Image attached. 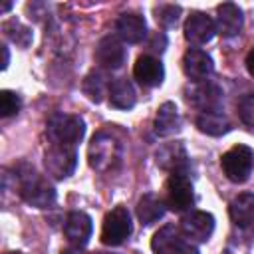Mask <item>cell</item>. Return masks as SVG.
<instances>
[{
    "label": "cell",
    "mask_w": 254,
    "mask_h": 254,
    "mask_svg": "<svg viewBox=\"0 0 254 254\" xmlns=\"http://www.w3.org/2000/svg\"><path fill=\"white\" fill-rule=\"evenodd\" d=\"M155 18H157V22L161 24V26H173V24H177V20H179V14H181V6H175V4H159V6H155Z\"/></svg>",
    "instance_id": "obj_26"
},
{
    "label": "cell",
    "mask_w": 254,
    "mask_h": 254,
    "mask_svg": "<svg viewBox=\"0 0 254 254\" xmlns=\"http://www.w3.org/2000/svg\"><path fill=\"white\" fill-rule=\"evenodd\" d=\"M6 254H22V252H6Z\"/></svg>",
    "instance_id": "obj_32"
},
{
    "label": "cell",
    "mask_w": 254,
    "mask_h": 254,
    "mask_svg": "<svg viewBox=\"0 0 254 254\" xmlns=\"http://www.w3.org/2000/svg\"><path fill=\"white\" fill-rule=\"evenodd\" d=\"M62 254H81V252L79 250H64Z\"/></svg>",
    "instance_id": "obj_31"
},
{
    "label": "cell",
    "mask_w": 254,
    "mask_h": 254,
    "mask_svg": "<svg viewBox=\"0 0 254 254\" xmlns=\"http://www.w3.org/2000/svg\"><path fill=\"white\" fill-rule=\"evenodd\" d=\"M2 54H4V60H2V67H6V65H8V48H6V46H2Z\"/></svg>",
    "instance_id": "obj_30"
},
{
    "label": "cell",
    "mask_w": 254,
    "mask_h": 254,
    "mask_svg": "<svg viewBox=\"0 0 254 254\" xmlns=\"http://www.w3.org/2000/svg\"><path fill=\"white\" fill-rule=\"evenodd\" d=\"M2 30L6 32V36H8L12 42H16V44L22 46V48H26V46L32 42V32H30L26 26H22L20 22H16V20L4 22Z\"/></svg>",
    "instance_id": "obj_25"
},
{
    "label": "cell",
    "mask_w": 254,
    "mask_h": 254,
    "mask_svg": "<svg viewBox=\"0 0 254 254\" xmlns=\"http://www.w3.org/2000/svg\"><path fill=\"white\" fill-rule=\"evenodd\" d=\"M87 161H89V167L99 173H109V171L117 169L121 163L119 141L109 133L93 135V139L87 147Z\"/></svg>",
    "instance_id": "obj_2"
},
{
    "label": "cell",
    "mask_w": 254,
    "mask_h": 254,
    "mask_svg": "<svg viewBox=\"0 0 254 254\" xmlns=\"http://www.w3.org/2000/svg\"><path fill=\"white\" fill-rule=\"evenodd\" d=\"M115 30L121 40L129 42V44H137L145 38L147 24H145L143 16H139V14H121L115 22Z\"/></svg>",
    "instance_id": "obj_18"
},
{
    "label": "cell",
    "mask_w": 254,
    "mask_h": 254,
    "mask_svg": "<svg viewBox=\"0 0 254 254\" xmlns=\"http://www.w3.org/2000/svg\"><path fill=\"white\" fill-rule=\"evenodd\" d=\"M214 26H216V32L224 38H232V36L240 34V30H242V10L232 2L220 4Z\"/></svg>",
    "instance_id": "obj_17"
},
{
    "label": "cell",
    "mask_w": 254,
    "mask_h": 254,
    "mask_svg": "<svg viewBox=\"0 0 254 254\" xmlns=\"http://www.w3.org/2000/svg\"><path fill=\"white\" fill-rule=\"evenodd\" d=\"M222 171L228 177V181L232 183H244L254 167V153L250 147L246 145H234L232 149H228L222 159H220Z\"/></svg>",
    "instance_id": "obj_5"
},
{
    "label": "cell",
    "mask_w": 254,
    "mask_h": 254,
    "mask_svg": "<svg viewBox=\"0 0 254 254\" xmlns=\"http://www.w3.org/2000/svg\"><path fill=\"white\" fill-rule=\"evenodd\" d=\"M44 165H46L48 175H52L54 179H65L73 173V169L77 165L75 149L67 147V145H52L46 151Z\"/></svg>",
    "instance_id": "obj_8"
},
{
    "label": "cell",
    "mask_w": 254,
    "mask_h": 254,
    "mask_svg": "<svg viewBox=\"0 0 254 254\" xmlns=\"http://www.w3.org/2000/svg\"><path fill=\"white\" fill-rule=\"evenodd\" d=\"M109 85H111V81H107V77L101 71H91L83 79V93L91 101L99 103L103 99V95L109 93Z\"/></svg>",
    "instance_id": "obj_24"
},
{
    "label": "cell",
    "mask_w": 254,
    "mask_h": 254,
    "mask_svg": "<svg viewBox=\"0 0 254 254\" xmlns=\"http://www.w3.org/2000/svg\"><path fill=\"white\" fill-rule=\"evenodd\" d=\"M155 161L163 171H169V173H179V171L187 173L189 169V157L181 141L165 143L163 147H159L155 153Z\"/></svg>",
    "instance_id": "obj_11"
},
{
    "label": "cell",
    "mask_w": 254,
    "mask_h": 254,
    "mask_svg": "<svg viewBox=\"0 0 254 254\" xmlns=\"http://www.w3.org/2000/svg\"><path fill=\"white\" fill-rule=\"evenodd\" d=\"M129 234H131V216L125 206H115L103 218V226H101L103 244L117 246V244L125 242L129 238Z\"/></svg>",
    "instance_id": "obj_6"
},
{
    "label": "cell",
    "mask_w": 254,
    "mask_h": 254,
    "mask_svg": "<svg viewBox=\"0 0 254 254\" xmlns=\"http://www.w3.org/2000/svg\"><path fill=\"white\" fill-rule=\"evenodd\" d=\"M151 248L155 254H198L196 246L190 244L175 226H163L155 232L151 240Z\"/></svg>",
    "instance_id": "obj_7"
},
{
    "label": "cell",
    "mask_w": 254,
    "mask_h": 254,
    "mask_svg": "<svg viewBox=\"0 0 254 254\" xmlns=\"http://www.w3.org/2000/svg\"><path fill=\"white\" fill-rule=\"evenodd\" d=\"M95 60H97L99 65H103L107 69H117L125 62V48H123V44L117 38L107 36V38H103L97 44V48H95Z\"/></svg>",
    "instance_id": "obj_16"
},
{
    "label": "cell",
    "mask_w": 254,
    "mask_h": 254,
    "mask_svg": "<svg viewBox=\"0 0 254 254\" xmlns=\"http://www.w3.org/2000/svg\"><path fill=\"white\" fill-rule=\"evenodd\" d=\"M216 32V26L210 16L202 12H192L185 22V38L190 44H206Z\"/></svg>",
    "instance_id": "obj_14"
},
{
    "label": "cell",
    "mask_w": 254,
    "mask_h": 254,
    "mask_svg": "<svg viewBox=\"0 0 254 254\" xmlns=\"http://www.w3.org/2000/svg\"><path fill=\"white\" fill-rule=\"evenodd\" d=\"M97 254H105V252H97Z\"/></svg>",
    "instance_id": "obj_33"
},
{
    "label": "cell",
    "mask_w": 254,
    "mask_h": 254,
    "mask_svg": "<svg viewBox=\"0 0 254 254\" xmlns=\"http://www.w3.org/2000/svg\"><path fill=\"white\" fill-rule=\"evenodd\" d=\"M163 214H165V206H163V202L155 194L147 192V194H143L139 198V202H137V216H139L141 224L149 226V224L157 222L159 218H163Z\"/></svg>",
    "instance_id": "obj_23"
},
{
    "label": "cell",
    "mask_w": 254,
    "mask_h": 254,
    "mask_svg": "<svg viewBox=\"0 0 254 254\" xmlns=\"http://www.w3.org/2000/svg\"><path fill=\"white\" fill-rule=\"evenodd\" d=\"M230 220L238 226V228H248L254 224V194L252 192H242L238 194L230 206Z\"/></svg>",
    "instance_id": "obj_19"
},
{
    "label": "cell",
    "mask_w": 254,
    "mask_h": 254,
    "mask_svg": "<svg viewBox=\"0 0 254 254\" xmlns=\"http://www.w3.org/2000/svg\"><path fill=\"white\" fill-rule=\"evenodd\" d=\"M196 127L206 135L218 137L230 129V121L226 119V115L222 111H206L196 117Z\"/></svg>",
    "instance_id": "obj_22"
},
{
    "label": "cell",
    "mask_w": 254,
    "mask_h": 254,
    "mask_svg": "<svg viewBox=\"0 0 254 254\" xmlns=\"http://www.w3.org/2000/svg\"><path fill=\"white\" fill-rule=\"evenodd\" d=\"M46 133H48V139L52 141V145L73 147L75 143L81 141V137L85 133V125H83V119L77 115L56 113L50 117Z\"/></svg>",
    "instance_id": "obj_3"
},
{
    "label": "cell",
    "mask_w": 254,
    "mask_h": 254,
    "mask_svg": "<svg viewBox=\"0 0 254 254\" xmlns=\"http://www.w3.org/2000/svg\"><path fill=\"white\" fill-rule=\"evenodd\" d=\"M18 187H20V196L36 206V208H48L56 202V190L52 185H48L46 179H42L32 167H22L18 173Z\"/></svg>",
    "instance_id": "obj_1"
},
{
    "label": "cell",
    "mask_w": 254,
    "mask_h": 254,
    "mask_svg": "<svg viewBox=\"0 0 254 254\" xmlns=\"http://www.w3.org/2000/svg\"><path fill=\"white\" fill-rule=\"evenodd\" d=\"M18 109H20V97L10 89L0 91V115L10 117V115L18 113Z\"/></svg>",
    "instance_id": "obj_27"
},
{
    "label": "cell",
    "mask_w": 254,
    "mask_h": 254,
    "mask_svg": "<svg viewBox=\"0 0 254 254\" xmlns=\"http://www.w3.org/2000/svg\"><path fill=\"white\" fill-rule=\"evenodd\" d=\"M181 230L183 236L194 242H206L214 230V218L210 212H202V210H194L189 216L183 218L181 222Z\"/></svg>",
    "instance_id": "obj_10"
},
{
    "label": "cell",
    "mask_w": 254,
    "mask_h": 254,
    "mask_svg": "<svg viewBox=\"0 0 254 254\" xmlns=\"http://www.w3.org/2000/svg\"><path fill=\"white\" fill-rule=\"evenodd\" d=\"M179 129H181V117H179L177 105L171 101L163 103L155 117V133L159 137H169V135H175Z\"/></svg>",
    "instance_id": "obj_20"
},
{
    "label": "cell",
    "mask_w": 254,
    "mask_h": 254,
    "mask_svg": "<svg viewBox=\"0 0 254 254\" xmlns=\"http://www.w3.org/2000/svg\"><path fill=\"white\" fill-rule=\"evenodd\" d=\"M109 103L117 109H131L135 105V89L125 77L113 79L109 85Z\"/></svg>",
    "instance_id": "obj_21"
},
{
    "label": "cell",
    "mask_w": 254,
    "mask_h": 254,
    "mask_svg": "<svg viewBox=\"0 0 254 254\" xmlns=\"http://www.w3.org/2000/svg\"><path fill=\"white\" fill-rule=\"evenodd\" d=\"M192 200L194 192L189 175L185 171L171 173L165 183V204L175 212H183L192 206Z\"/></svg>",
    "instance_id": "obj_4"
},
{
    "label": "cell",
    "mask_w": 254,
    "mask_h": 254,
    "mask_svg": "<svg viewBox=\"0 0 254 254\" xmlns=\"http://www.w3.org/2000/svg\"><path fill=\"white\" fill-rule=\"evenodd\" d=\"M91 230H93V224L85 212L73 210L67 214L65 224H64V232H65V238L73 246H85L89 236H91Z\"/></svg>",
    "instance_id": "obj_13"
},
{
    "label": "cell",
    "mask_w": 254,
    "mask_h": 254,
    "mask_svg": "<svg viewBox=\"0 0 254 254\" xmlns=\"http://www.w3.org/2000/svg\"><path fill=\"white\" fill-rule=\"evenodd\" d=\"M246 67H248V71L254 75V48L248 52V56H246Z\"/></svg>",
    "instance_id": "obj_29"
},
{
    "label": "cell",
    "mask_w": 254,
    "mask_h": 254,
    "mask_svg": "<svg viewBox=\"0 0 254 254\" xmlns=\"http://www.w3.org/2000/svg\"><path fill=\"white\" fill-rule=\"evenodd\" d=\"M133 75L135 79L145 85V87H155V85H161L163 77H165V69H163V64L153 58V56H139L135 65H133Z\"/></svg>",
    "instance_id": "obj_15"
},
{
    "label": "cell",
    "mask_w": 254,
    "mask_h": 254,
    "mask_svg": "<svg viewBox=\"0 0 254 254\" xmlns=\"http://www.w3.org/2000/svg\"><path fill=\"white\" fill-rule=\"evenodd\" d=\"M187 99L190 105L200 109L202 113L206 111H220V101H222V91L218 85L210 81H198L192 87L187 89Z\"/></svg>",
    "instance_id": "obj_9"
},
{
    "label": "cell",
    "mask_w": 254,
    "mask_h": 254,
    "mask_svg": "<svg viewBox=\"0 0 254 254\" xmlns=\"http://www.w3.org/2000/svg\"><path fill=\"white\" fill-rule=\"evenodd\" d=\"M183 69H185L187 77H190L192 81L198 83V81H206V77L212 73L214 65L206 52H202L198 48H190L183 56Z\"/></svg>",
    "instance_id": "obj_12"
},
{
    "label": "cell",
    "mask_w": 254,
    "mask_h": 254,
    "mask_svg": "<svg viewBox=\"0 0 254 254\" xmlns=\"http://www.w3.org/2000/svg\"><path fill=\"white\" fill-rule=\"evenodd\" d=\"M238 115L242 119L244 125H248L250 129H254V93L244 95L238 103Z\"/></svg>",
    "instance_id": "obj_28"
}]
</instances>
